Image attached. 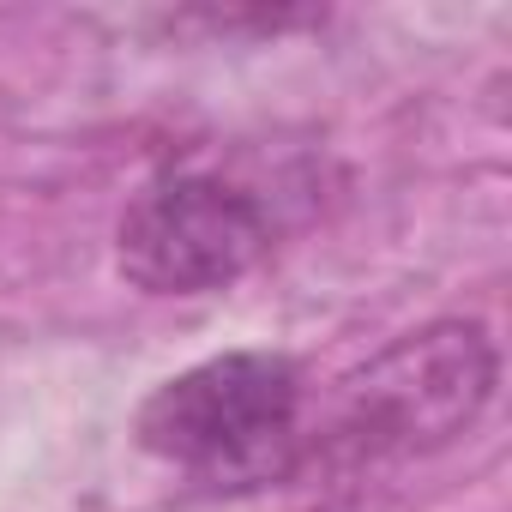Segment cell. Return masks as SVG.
Returning a JSON list of instances; mask_svg holds the SVG:
<instances>
[{"label":"cell","instance_id":"obj_3","mask_svg":"<svg viewBox=\"0 0 512 512\" xmlns=\"http://www.w3.org/2000/svg\"><path fill=\"white\" fill-rule=\"evenodd\" d=\"M272 235V205L247 181L205 163H169L127 199L115 266L145 296H211L260 266Z\"/></svg>","mask_w":512,"mask_h":512},{"label":"cell","instance_id":"obj_1","mask_svg":"<svg viewBox=\"0 0 512 512\" xmlns=\"http://www.w3.org/2000/svg\"><path fill=\"white\" fill-rule=\"evenodd\" d=\"M308 380L278 350H229L181 368L139 404V446L211 488L278 482L302 464Z\"/></svg>","mask_w":512,"mask_h":512},{"label":"cell","instance_id":"obj_2","mask_svg":"<svg viewBox=\"0 0 512 512\" xmlns=\"http://www.w3.org/2000/svg\"><path fill=\"white\" fill-rule=\"evenodd\" d=\"M500 380V356L488 326L476 320H434L386 344L368 368L338 380L326 416L308 428V452H332L344 464H380L452 446L476 428Z\"/></svg>","mask_w":512,"mask_h":512}]
</instances>
